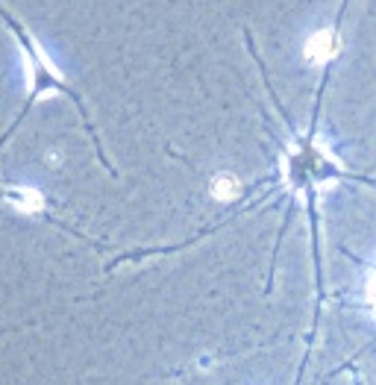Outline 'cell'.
I'll list each match as a JSON object with an SVG mask.
<instances>
[{
  "instance_id": "cell-1",
  "label": "cell",
  "mask_w": 376,
  "mask_h": 385,
  "mask_svg": "<svg viewBox=\"0 0 376 385\" xmlns=\"http://www.w3.org/2000/svg\"><path fill=\"white\" fill-rule=\"evenodd\" d=\"M332 56H335V35L329 30L314 33L306 45V59L309 62H326V59H332Z\"/></svg>"
},
{
  "instance_id": "cell-2",
  "label": "cell",
  "mask_w": 376,
  "mask_h": 385,
  "mask_svg": "<svg viewBox=\"0 0 376 385\" xmlns=\"http://www.w3.org/2000/svg\"><path fill=\"white\" fill-rule=\"evenodd\" d=\"M6 197L18 209H27V212H38V209H42V197H38V191H33V188H9Z\"/></svg>"
},
{
  "instance_id": "cell-3",
  "label": "cell",
  "mask_w": 376,
  "mask_h": 385,
  "mask_svg": "<svg viewBox=\"0 0 376 385\" xmlns=\"http://www.w3.org/2000/svg\"><path fill=\"white\" fill-rule=\"evenodd\" d=\"M235 191H239V180H235L232 174H217L212 180V195L215 197L229 200V197H235Z\"/></svg>"
}]
</instances>
